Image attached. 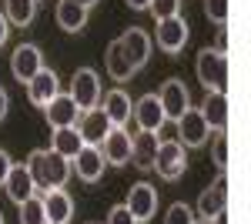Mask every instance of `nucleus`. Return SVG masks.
<instances>
[{
    "instance_id": "obj_30",
    "label": "nucleus",
    "mask_w": 251,
    "mask_h": 224,
    "mask_svg": "<svg viewBox=\"0 0 251 224\" xmlns=\"http://www.w3.org/2000/svg\"><path fill=\"white\" fill-rule=\"evenodd\" d=\"M164 224H194V211L184 201H177V204L168 207V214H164Z\"/></svg>"
},
{
    "instance_id": "obj_6",
    "label": "nucleus",
    "mask_w": 251,
    "mask_h": 224,
    "mask_svg": "<svg viewBox=\"0 0 251 224\" xmlns=\"http://www.w3.org/2000/svg\"><path fill=\"white\" fill-rule=\"evenodd\" d=\"M174 127H177V137H174V141H177L181 148H204L208 137H211V127H208V121L201 117L198 107H188V111L174 121Z\"/></svg>"
},
{
    "instance_id": "obj_8",
    "label": "nucleus",
    "mask_w": 251,
    "mask_h": 224,
    "mask_svg": "<svg viewBox=\"0 0 251 224\" xmlns=\"http://www.w3.org/2000/svg\"><path fill=\"white\" fill-rule=\"evenodd\" d=\"M117 44H121V54L127 57V64H131L134 71H141V67L148 64L151 47H154V40H151V34H148L144 27H127V30L117 37Z\"/></svg>"
},
{
    "instance_id": "obj_26",
    "label": "nucleus",
    "mask_w": 251,
    "mask_h": 224,
    "mask_svg": "<svg viewBox=\"0 0 251 224\" xmlns=\"http://www.w3.org/2000/svg\"><path fill=\"white\" fill-rule=\"evenodd\" d=\"M3 17H7V24L30 27L37 17V0H3Z\"/></svg>"
},
{
    "instance_id": "obj_11",
    "label": "nucleus",
    "mask_w": 251,
    "mask_h": 224,
    "mask_svg": "<svg viewBox=\"0 0 251 224\" xmlns=\"http://www.w3.org/2000/svg\"><path fill=\"white\" fill-rule=\"evenodd\" d=\"M40 67H47V64H44V54H40L37 44H20V47H14V54H10V74H14V80L27 84Z\"/></svg>"
},
{
    "instance_id": "obj_19",
    "label": "nucleus",
    "mask_w": 251,
    "mask_h": 224,
    "mask_svg": "<svg viewBox=\"0 0 251 224\" xmlns=\"http://www.w3.org/2000/svg\"><path fill=\"white\" fill-rule=\"evenodd\" d=\"M157 144H161V134H151V131L131 134V161H134L137 171H151L154 168Z\"/></svg>"
},
{
    "instance_id": "obj_16",
    "label": "nucleus",
    "mask_w": 251,
    "mask_h": 224,
    "mask_svg": "<svg viewBox=\"0 0 251 224\" xmlns=\"http://www.w3.org/2000/svg\"><path fill=\"white\" fill-rule=\"evenodd\" d=\"M40 201H44V218H47V224H67L74 218V198H71L64 187L44 191Z\"/></svg>"
},
{
    "instance_id": "obj_2",
    "label": "nucleus",
    "mask_w": 251,
    "mask_h": 224,
    "mask_svg": "<svg viewBox=\"0 0 251 224\" xmlns=\"http://www.w3.org/2000/svg\"><path fill=\"white\" fill-rule=\"evenodd\" d=\"M194 71L204 91H225L228 87V54L221 47H201L198 60H194Z\"/></svg>"
},
{
    "instance_id": "obj_40",
    "label": "nucleus",
    "mask_w": 251,
    "mask_h": 224,
    "mask_svg": "<svg viewBox=\"0 0 251 224\" xmlns=\"http://www.w3.org/2000/svg\"><path fill=\"white\" fill-rule=\"evenodd\" d=\"M0 224H3V214H0Z\"/></svg>"
},
{
    "instance_id": "obj_5",
    "label": "nucleus",
    "mask_w": 251,
    "mask_h": 224,
    "mask_svg": "<svg viewBox=\"0 0 251 224\" xmlns=\"http://www.w3.org/2000/svg\"><path fill=\"white\" fill-rule=\"evenodd\" d=\"M151 171H157V177H164V181H177L188 171V148H181L177 141H161Z\"/></svg>"
},
{
    "instance_id": "obj_29",
    "label": "nucleus",
    "mask_w": 251,
    "mask_h": 224,
    "mask_svg": "<svg viewBox=\"0 0 251 224\" xmlns=\"http://www.w3.org/2000/svg\"><path fill=\"white\" fill-rule=\"evenodd\" d=\"M148 10H151V17H154V20L177 17V14H181V0H151Z\"/></svg>"
},
{
    "instance_id": "obj_9",
    "label": "nucleus",
    "mask_w": 251,
    "mask_h": 224,
    "mask_svg": "<svg viewBox=\"0 0 251 224\" xmlns=\"http://www.w3.org/2000/svg\"><path fill=\"white\" fill-rule=\"evenodd\" d=\"M124 207L131 211V218H134L137 224L151 221L157 214V191L148 181H137L131 191H127V201H124Z\"/></svg>"
},
{
    "instance_id": "obj_4",
    "label": "nucleus",
    "mask_w": 251,
    "mask_h": 224,
    "mask_svg": "<svg viewBox=\"0 0 251 224\" xmlns=\"http://www.w3.org/2000/svg\"><path fill=\"white\" fill-rule=\"evenodd\" d=\"M71 100L77 104V111H91L100 104V77L94 67H77L71 77Z\"/></svg>"
},
{
    "instance_id": "obj_18",
    "label": "nucleus",
    "mask_w": 251,
    "mask_h": 224,
    "mask_svg": "<svg viewBox=\"0 0 251 224\" xmlns=\"http://www.w3.org/2000/svg\"><path fill=\"white\" fill-rule=\"evenodd\" d=\"M54 94H60V77H57V71H50V67H40L37 74L27 80V97H30L34 107H44Z\"/></svg>"
},
{
    "instance_id": "obj_38",
    "label": "nucleus",
    "mask_w": 251,
    "mask_h": 224,
    "mask_svg": "<svg viewBox=\"0 0 251 224\" xmlns=\"http://www.w3.org/2000/svg\"><path fill=\"white\" fill-rule=\"evenodd\" d=\"M194 224H211V221H198V218H194Z\"/></svg>"
},
{
    "instance_id": "obj_31",
    "label": "nucleus",
    "mask_w": 251,
    "mask_h": 224,
    "mask_svg": "<svg viewBox=\"0 0 251 224\" xmlns=\"http://www.w3.org/2000/svg\"><path fill=\"white\" fill-rule=\"evenodd\" d=\"M204 14H208L211 24L225 27L228 24V0H204Z\"/></svg>"
},
{
    "instance_id": "obj_32",
    "label": "nucleus",
    "mask_w": 251,
    "mask_h": 224,
    "mask_svg": "<svg viewBox=\"0 0 251 224\" xmlns=\"http://www.w3.org/2000/svg\"><path fill=\"white\" fill-rule=\"evenodd\" d=\"M104 224H137V221L131 218V211H127L124 204H114V207H111V214H107V221H104Z\"/></svg>"
},
{
    "instance_id": "obj_23",
    "label": "nucleus",
    "mask_w": 251,
    "mask_h": 224,
    "mask_svg": "<svg viewBox=\"0 0 251 224\" xmlns=\"http://www.w3.org/2000/svg\"><path fill=\"white\" fill-rule=\"evenodd\" d=\"M3 191H7V198H10L14 204L27 201L30 194H37V187H34V177H30L27 164H10V174H7V181H3Z\"/></svg>"
},
{
    "instance_id": "obj_1",
    "label": "nucleus",
    "mask_w": 251,
    "mask_h": 224,
    "mask_svg": "<svg viewBox=\"0 0 251 224\" xmlns=\"http://www.w3.org/2000/svg\"><path fill=\"white\" fill-rule=\"evenodd\" d=\"M27 171H30V177H34V187H37V194L44 191H54V187H64L71 181V161L67 157H60L54 150H30V157L24 161Z\"/></svg>"
},
{
    "instance_id": "obj_20",
    "label": "nucleus",
    "mask_w": 251,
    "mask_h": 224,
    "mask_svg": "<svg viewBox=\"0 0 251 224\" xmlns=\"http://www.w3.org/2000/svg\"><path fill=\"white\" fill-rule=\"evenodd\" d=\"M54 17H57V27L60 30H67V34H77L87 27V17H91V10L77 3V0H57V7H54Z\"/></svg>"
},
{
    "instance_id": "obj_34",
    "label": "nucleus",
    "mask_w": 251,
    "mask_h": 224,
    "mask_svg": "<svg viewBox=\"0 0 251 224\" xmlns=\"http://www.w3.org/2000/svg\"><path fill=\"white\" fill-rule=\"evenodd\" d=\"M7 111H10V97H7V91H3V84H0V121L7 117Z\"/></svg>"
},
{
    "instance_id": "obj_35",
    "label": "nucleus",
    "mask_w": 251,
    "mask_h": 224,
    "mask_svg": "<svg viewBox=\"0 0 251 224\" xmlns=\"http://www.w3.org/2000/svg\"><path fill=\"white\" fill-rule=\"evenodd\" d=\"M7 37H10V24H7V17H3V10H0V47L7 44Z\"/></svg>"
},
{
    "instance_id": "obj_36",
    "label": "nucleus",
    "mask_w": 251,
    "mask_h": 224,
    "mask_svg": "<svg viewBox=\"0 0 251 224\" xmlns=\"http://www.w3.org/2000/svg\"><path fill=\"white\" fill-rule=\"evenodd\" d=\"M124 3H127L131 10H148V3H151V0H124Z\"/></svg>"
},
{
    "instance_id": "obj_14",
    "label": "nucleus",
    "mask_w": 251,
    "mask_h": 224,
    "mask_svg": "<svg viewBox=\"0 0 251 224\" xmlns=\"http://www.w3.org/2000/svg\"><path fill=\"white\" fill-rule=\"evenodd\" d=\"M137 121V127L141 131H151V134H161V127L168 124V117L161 111V104H157V94H144V97H137L134 100V114H131Z\"/></svg>"
},
{
    "instance_id": "obj_27",
    "label": "nucleus",
    "mask_w": 251,
    "mask_h": 224,
    "mask_svg": "<svg viewBox=\"0 0 251 224\" xmlns=\"http://www.w3.org/2000/svg\"><path fill=\"white\" fill-rule=\"evenodd\" d=\"M17 211H20V224H47V218H44V201H40V194H30L27 201H20Z\"/></svg>"
},
{
    "instance_id": "obj_25",
    "label": "nucleus",
    "mask_w": 251,
    "mask_h": 224,
    "mask_svg": "<svg viewBox=\"0 0 251 224\" xmlns=\"http://www.w3.org/2000/svg\"><path fill=\"white\" fill-rule=\"evenodd\" d=\"M80 148H84V141H80L77 127H54V137H50V150H54V154L74 161V154H77Z\"/></svg>"
},
{
    "instance_id": "obj_17",
    "label": "nucleus",
    "mask_w": 251,
    "mask_h": 224,
    "mask_svg": "<svg viewBox=\"0 0 251 224\" xmlns=\"http://www.w3.org/2000/svg\"><path fill=\"white\" fill-rule=\"evenodd\" d=\"M100 154L111 168H121L131 161V131L127 127H111V134L100 141Z\"/></svg>"
},
{
    "instance_id": "obj_3",
    "label": "nucleus",
    "mask_w": 251,
    "mask_h": 224,
    "mask_svg": "<svg viewBox=\"0 0 251 224\" xmlns=\"http://www.w3.org/2000/svg\"><path fill=\"white\" fill-rule=\"evenodd\" d=\"M225 211H228V177H225V171L214 177L211 184L201 191V198H198V221H221L225 218Z\"/></svg>"
},
{
    "instance_id": "obj_37",
    "label": "nucleus",
    "mask_w": 251,
    "mask_h": 224,
    "mask_svg": "<svg viewBox=\"0 0 251 224\" xmlns=\"http://www.w3.org/2000/svg\"><path fill=\"white\" fill-rule=\"evenodd\" d=\"M77 3H84V7L91 10V7H97V3H100V0H77Z\"/></svg>"
},
{
    "instance_id": "obj_10",
    "label": "nucleus",
    "mask_w": 251,
    "mask_h": 224,
    "mask_svg": "<svg viewBox=\"0 0 251 224\" xmlns=\"http://www.w3.org/2000/svg\"><path fill=\"white\" fill-rule=\"evenodd\" d=\"M191 37V27H188V20L181 17H168V20H157V47L164 50V54H177V50H184V44Z\"/></svg>"
},
{
    "instance_id": "obj_12",
    "label": "nucleus",
    "mask_w": 251,
    "mask_h": 224,
    "mask_svg": "<svg viewBox=\"0 0 251 224\" xmlns=\"http://www.w3.org/2000/svg\"><path fill=\"white\" fill-rule=\"evenodd\" d=\"M77 127V134H80V141L84 144H94V148H100V141L111 134V121H107V114L100 111V104L97 107H91V111H80V121L74 124Z\"/></svg>"
},
{
    "instance_id": "obj_22",
    "label": "nucleus",
    "mask_w": 251,
    "mask_h": 224,
    "mask_svg": "<svg viewBox=\"0 0 251 224\" xmlns=\"http://www.w3.org/2000/svg\"><path fill=\"white\" fill-rule=\"evenodd\" d=\"M198 111L208 121L211 131H225L228 127V97H225V91H208Z\"/></svg>"
},
{
    "instance_id": "obj_39",
    "label": "nucleus",
    "mask_w": 251,
    "mask_h": 224,
    "mask_svg": "<svg viewBox=\"0 0 251 224\" xmlns=\"http://www.w3.org/2000/svg\"><path fill=\"white\" fill-rule=\"evenodd\" d=\"M87 224H104V221H87Z\"/></svg>"
},
{
    "instance_id": "obj_21",
    "label": "nucleus",
    "mask_w": 251,
    "mask_h": 224,
    "mask_svg": "<svg viewBox=\"0 0 251 224\" xmlns=\"http://www.w3.org/2000/svg\"><path fill=\"white\" fill-rule=\"evenodd\" d=\"M100 111L107 114V121H111L114 127H127V124H131V114H134V104H131V97L121 91V87H114V91L104 94Z\"/></svg>"
},
{
    "instance_id": "obj_28",
    "label": "nucleus",
    "mask_w": 251,
    "mask_h": 224,
    "mask_svg": "<svg viewBox=\"0 0 251 224\" xmlns=\"http://www.w3.org/2000/svg\"><path fill=\"white\" fill-rule=\"evenodd\" d=\"M211 154H214V168H218V171H228V134H225V131H214Z\"/></svg>"
},
{
    "instance_id": "obj_33",
    "label": "nucleus",
    "mask_w": 251,
    "mask_h": 224,
    "mask_svg": "<svg viewBox=\"0 0 251 224\" xmlns=\"http://www.w3.org/2000/svg\"><path fill=\"white\" fill-rule=\"evenodd\" d=\"M10 164H14V161H10V154H7V150L0 148V187H3L7 174H10Z\"/></svg>"
},
{
    "instance_id": "obj_13",
    "label": "nucleus",
    "mask_w": 251,
    "mask_h": 224,
    "mask_svg": "<svg viewBox=\"0 0 251 224\" xmlns=\"http://www.w3.org/2000/svg\"><path fill=\"white\" fill-rule=\"evenodd\" d=\"M104 168H107V161H104L100 148H94V144H84V148L74 154V161H71V171H77V177H80V181H87V184L100 181Z\"/></svg>"
},
{
    "instance_id": "obj_24",
    "label": "nucleus",
    "mask_w": 251,
    "mask_h": 224,
    "mask_svg": "<svg viewBox=\"0 0 251 224\" xmlns=\"http://www.w3.org/2000/svg\"><path fill=\"white\" fill-rule=\"evenodd\" d=\"M104 67H107V74L114 77L117 84H124V80H131V77L137 74L134 67L127 64V57L121 54V44H117V40H111V44H107V54H104Z\"/></svg>"
},
{
    "instance_id": "obj_15",
    "label": "nucleus",
    "mask_w": 251,
    "mask_h": 224,
    "mask_svg": "<svg viewBox=\"0 0 251 224\" xmlns=\"http://www.w3.org/2000/svg\"><path fill=\"white\" fill-rule=\"evenodd\" d=\"M77 104L71 100V94L67 91H60L54 94L47 104H44V117H47V124L50 127H74L77 124Z\"/></svg>"
},
{
    "instance_id": "obj_7",
    "label": "nucleus",
    "mask_w": 251,
    "mask_h": 224,
    "mask_svg": "<svg viewBox=\"0 0 251 224\" xmlns=\"http://www.w3.org/2000/svg\"><path fill=\"white\" fill-rule=\"evenodd\" d=\"M157 104H161V111L168 121H177L181 114L191 107V91H188V84L181 80V77H168L164 84H161V91H157Z\"/></svg>"
}]
</instances>
